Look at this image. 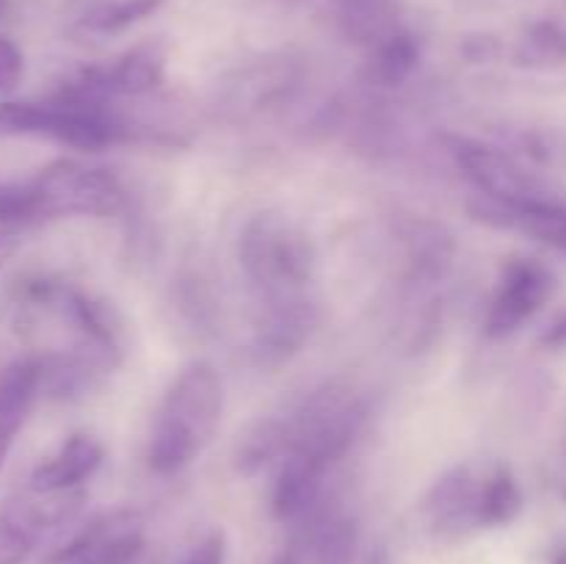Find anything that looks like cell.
<instances>
[{"mask_svg":"<svg viewBox=\"0 0 566 564\" xmlns=\"http://www.w3.org/2000/svg\"><path fill=\"white\" fill-rule=\"evenodd\" d=\"M470 213L497 230H517L545 247L566 254V205L556 197L531 199L523 205H501L481 197L470 205Z\"/></svg>","mask_w":566,"mask_h":564,"instance_id":"9","label":"cell"},{"mask_svg":"<svg viewBox=\"0 0 566 564\" xmlns=\"http://www.w3.org/2000/svg\"><path fill=\"white\" fill-rule=\"evenodd\" d=\"M39 387H42L39 359H17L0 374V470L17 435L25 426Z\"/></svg>","mask_w":566,"mask_h":564,"instance_id":"11","label":"cell"},{"mask_svg":"<svg viewBox=\"0 0 566 564\" xmlns=\"http://www.w3.org/2000/svg\"><path fill=\"white\" fill-rule=\"evenodd\" d=\"M42 219L59 216H116L125 208V188L108 169L55 160L33 177Z\"/></svg>","mask_w":566,"mask_h":564,"instance_id":"4","label":"cell"},{"mask_svg":"<svg viewBox=\"0 0 566 564\" xmlns=\"http://www.w3.org/2000/svg\"><path fill=\"white\" fill-rule=\"evenodd\" d=\"M241 265L263 299L302 293L313 280L315 247L307 232L282 213H258L238 243Z\"/></svg>","mask_w":566,"mask_h":564,"instance_id":"2","label":"cell"},{"mask_svg":"<svg viewBox=\"0 0 566 564\" xmlns=\"http://www.w3.org/2000/svg\"><path fill=\"white\" fill-rule=\"evenodd\" d=\"M103 462V446L94 437L75 435L61 446L55 457L44 459L31 473L33 492H66L88 479Z\"/></svg>","mask_w":566,"mask_h":564,"instance_id":"13","label":"cell"},{"mask_svg":"<svg viewBox=\"0 0 566 564\" xmlns=\"http://www.w3.org/2000/svg\"><path fill=\"white\" fill-rule=\"evenodd\" d=\"M33 553V531L22 520L0 514V564H25Z\"/></svg>","mask_w":566,"mask_h":564,"instance_id":"25","label":"cell"},{"mask_svg":"<svg viewBox=\"0 0 566 564\" xmlns=\"http://www.w3.org/2000/svg\"><path fill=\"white\" fill-rule=\"evenodd\" d=\"M479 498L481 487H475V481L470 479L468 468H457L442 476L423 506L431 529L440 536H464L468 531L481 529Z\"/></svg>","mask_w":566,"mask_h":564,"instance_id":"10","label":"cell"},{"mask_svg":"<svg viewBox=\"0 0 566 564\" xmlns=\"http://www.w3.org/2000/svg\"><path fill=\"white\" fill-rule=\"evenodd\" d=\"M564 457H566V431H564ZM562 492H564V498H566V481H562Z\"/></svg>","mask_w":566,"mask_h":564,"instance_id":"33","label":"cell"},{"mask_svg":"<svg viewBox=\"0 0 566 564\" xmlns=\"http://www.w3.org/2000/svg\"><path fill=\"white\" fill-rule=\"evenodd\" d=\"M227 562V540L221 531L205 536L180 564H224Z\"/></svg>","mask_w":566,"mask_h":564,"instance_id":"27","label":"cell"},{"mask_svg":"<svg viewBox=\"0 0 566 564\" xmlns=\"http://www.w3.org/2000/svg\"><path fill=\"white\" fill-rule=\"evenodd\" d=\"M224 407L221 376L205 359L186 365L158 409L149 440V468L171 476L191 464L213 440Z\"/></svg>","mask_w":566,"mask_h":564,"instance_id":"1","label":"cell"},{"mask_svg":"<svg viewBox=\"0 0 566 564\" xmlns=\"http://www.w3.org/2000/svg\"><path fill=\"white\" fill-rule=\"evenodd\" d=\"M263 318L258 321V335H254V354L260 363L280 365L307 343L318 313L304 293L271 296L263 299Z\"/></svg>","mask_w":566,"mask_h":564,"instance_id":"8","label":"cell"},{"mask_svg":"<svg viewBox=\"0 0 566 564\" xmlns=\"http://www.w3.org/2000/svg\"><path fill=\"white\" fill-rule=\"evenodd\" d=\"M409 249H412V263L418 276L437 282L448 274L453 263V241L451 236L434 224H418L409 236Z\"/></svg>","mask_w":566,"mask_h":564,"instance_id":"20","label":"cell"},{"mask_svg":"<svg viewBox=\"0 0 566 564\" xmlns=\"http://www.w3.org/2000/svg\"><path fill=\"white\" fill-rule=\"evenodd\" d=\"M326 468L302 451H287L274 484V514L280 520H304L321 498Z\"/></svg>","mask_w":566,"mask_h":564,"instance_id":"12","label":"cell"},{"mask_svg":"<svg viewBox=\"0 0 566 564\" xmlns=\"http://www.w3.org/2000/svg\"><path fill=\"white\" fill-rule=\"evenodd\" d=\"M448 153L459 169L479 188L481 197L501 205H523L531 199L553 197L534 175L523 169L509 153L464 136H446Z\"/></svg>","mask_w":566,"mask_h":564,"instance_id":"5","label":"cell"},{"mask_svg":"<svg viewBox=\"0 0 566 564\" xmlns=\"http://www.w3.org/2000/svg\"><path fill=\"white\" fill-rule=\"evenodd\" d=\"M164 6V0H111L83 17V28L92 33H122Z\"/></svg>","mask_w":566,"mask_h":564,"instance_id":"23","label":"cell"},{"mask_svg":"<svg viewBox=\"0 0 566 564\" xmlns=\"http://www.w3.org/2000/svg\"><path fill=\"white\" fill-rule=\"evenodd\" d=\"M335 17L343 36L363 48H376L401 31L396 0H335Z\"/></svg>","mask_w":566,"mask_h":564,"instance_id":"14","label":"cell"},{"mask_svg":"<svg viewBox=\"0 0 566 564\" xmlns=\"http://www.w3.org/2000/svg\"><path fill=\"white\" fill-rule=\"evenodd\" d=\"M17 247H20V238H17L14 232H0V269H3L6 260L17 252Z\"/></svg>","mask_w":566,"mask_h":564,"instance_id":"30","label":"cell"},{"mask_svg":"<svg viewBox=\"0 0 566 564\" xmlns=\"http://www.w3.org/2000/svg\"><path fill=\"white\" fill-rule=\"evenodd\" d=\"M420 61V44L412 33L398 31L390 39L374 48V59H370V77L379 86L396 88L409 81Z\"/></svg>","mask_w":566,"mask_h":564,"instance_id":"17","label":"cell"},{"mask_svg":"<svg viewBox=\"0 0 566 564\" xmlns=\"http://www.w3.org/2000/svg\"><path fill=\"white\" fill-rule=\"evenodd\" d=\"M542 346H545V348H566V313L556 321V324L551 326V330L545 332V335H542Z\"/></svg>","mask_w":566,"mask_h":564,"instance_id":"29","label":"cell"},{"mask_svg":"<svg viewBox=\"0 0 566 564\" xmlns=\"http://www.w3.org/2000/svg\"><path fill=\"white\" fill-rule=\"evenodd\" d=\"M556 291V276L545 263L531 258H512L503 269L492 307L486 313V337L497 341L517 332L525 321L534 318Z\"/></svg>","mask_w":566,"mask_h":564,"instance_id":"6","label":"cell"},{"mask_svg":"<svg viewBox=\"0 0 566 564\" xmlns=\"http://www.w3.org/2000/svg\"><path fill=\"white\" fill-rule=\"evenodd\" d=\"M553 564H566V547H564V551L556 553V558H553Z\"/></svg>","mask_w":566,"mask_h":564,"instance_id":"32","label":"cell"},{"mask_svg":"<svg viewBox=\"0 0 566 564\" xmlns=\"http://www.w3.org/2000/svg\"><path fill=\"white\" fill-rule=\"evenodd\" d=\"M144 556V520L138 512L99 514L83 525L50 564H138Z\"/></svg>","mask_w":566,"mask_h":564,"instance_id":"7","label":"cell"},{"mask_svg":"<svg viewBox=\"0 0 566 564\" xmlns=\"http://www.w3.org/2000/svg\"><path fill=\"white\" fill-rule=\"evenodd\" d=\"M359 531L352 518H326L315 529V564H354Z\"/></svg>","mask_w":566,"mask_h":564,"instance_id":"22","label":"cell"},{"mask_svg":"<svg viewBox=\"0 0 566 564\" xmlns=\"http://www.w3.org/2000/svg\"><path fill=\"white\" fill-rule=\"evenodd\" d=\"M365 407L343 387H321L310 396L291 429V451H302L326 470L340 462L363 429Z\"/></svg>","mask_w":566,"mask_h":564,"instance_id":"3","label":"cell"},{"mask_svg":"<svg viewBox=\"0 0 566 564\" xmlns=\"http://www.w3.org/2000/svg\"><path fill=\"white\" fill-rule=\"evenodd\" d=\"M111 86L122 94H147L164 81V55L155 48H136L108 70Z\"/></svg>","mask_w":566,"mask_h":564,"instance_id":"19","label":"cell"},{"mask_svg":"<svg viewBox=\"0 0 566 564\" xmlns=\"http://www.w3.org/2000/svg\"><path fill=\"white\" fill-rule=\"evenodd\" d=\"M291 451V429L280 420H260L243 435L235 448V468L243 476H258L274 459Z\"/></svg>","mask_w":566,"mask_h":564,"instance_id":"16","label":"cell"},{"mask_svg":"<svg viewBox=\"0 0 566 564\" xmlns=\"http://www.w3.org/2000/svg\"><path fill=\"white\" fill-rule=\"evenodd\" d=\"M22 66H25V61H22L20 48L0 36V94L17 88V83L22 81Z\"/></svg>","mask_w":566,"mask_h":564,"instance_id":"26","label":"cell"},{"mask_svg":"<svg viewBox=\"0 0 566 564\" xmlns=\"http://www.w3.org/2000/svg\"><path fill=\"white\" fill-rule=\"evenodd\" d=\"M523 512V492L506 468L497 470L484 487L479 498L481 525H509Z\"/></svg>","mask_w":566,"mask_h":564,"instance_id":"21","label":"cell"},{"mask_svg":"<svg viewBox=\"0 0 566 564\" xmlns=\"http://www.w3.org/2000/svg\"><path fill=\"white\" fill-rule=\"evenodd\" d=\"M274 564H302V553H298V547H287L276 556Z\"/></svg>","mask_w":566,"mask_h":564,"instance_id":"31","label":"cell"},{"mask_svg":"<svg viewBox=\"0 0 566 564\" xmlns=\"http://www.w3.org/2000/svg\"><path fill=\"white\" fill-rule=\"evenodd\" d=\"M0 11H3V0H0Z\"/></svg>","mask_w":566,"mask_h":564,"instance_id":"34","label":"cell"},{"mask_svg":"<svg viewBox=\"0 0 566 564\" xmlns=\"http://www.w3.org/2000/svg\"><path fill=\"white\" fill-rule=\"evenodd\" d=\"M293 83H296V75L287 64H258L252 70L241 72L235 83H230L224 105L238 111V114L269 108L276 100L287 97Z\"/></svg>","mask_w":566,"mask_h":564,"instance_id":"15","label":"cell"},{"mask_svg":"<svg viewBox=\"0 0 566 564\" xmlns=\"http://www.w3.org/2000/svg\"><path fill=\"white\" fill-rule=\"evenodd\" d=\"M520 66L531 70H551V66L566 64V31L558 22H534L523 33L514 53Z\"/></svg>","mask_w":566,"mask_h":564,"instance_id":"18","label":"cell"},{"mask_svg":"<svg viewBox=\"0 0 566 564\" xmlns=\"http://www.w3.org/2000/svg\"><path fill=\"white\" fill-rule=\"evenodd\" d=\"M497 53V42L492 36H470L464 42V55L470 61H490Z\"/></svg>","mask_w":566,"mask_h":564,"instance_id":"28","label":"cell"},{"mask_svg":"<svg viewBox=\"0 0 566 564\" xmlns=\"http://www.w3.org/2000/svg\"><path fill=\"white\" fill-rule=\"evenodd\" d=\"M42 221L33 182H0V227H20Z\"/></svg>","mask_w":566,"mask_h":564,"instance_id":"24","label":"cell"}]
</instances>
